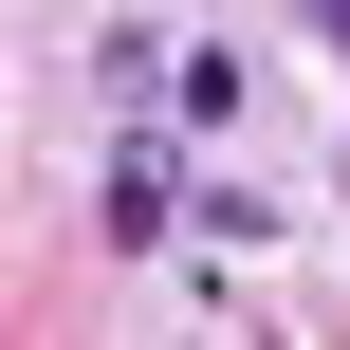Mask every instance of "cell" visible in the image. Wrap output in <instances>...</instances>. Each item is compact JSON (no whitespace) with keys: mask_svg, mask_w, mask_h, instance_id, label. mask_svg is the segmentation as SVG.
Listing matches in <instances>:
<instances>
[{"mask_svg":"<svg viewBox=\"0 0 350 350\" xmlns=\"http://www.w3.org/2000/svg\"><path fill=\"white\" fill-rule=\"evenodd\" d=\"M92 221H111V240H166V221H185V148H166V129H129V148H111V203H92Z\"/></svg>","mask_w":350,"mask_h":350,"instance_id":"cell-1","label":"cell"},{"mask_svg":"<svg viewBox=\"0 0 350 350\" xmlns=\"http://www.w3.org/2000/svg\"><path fill=\"white\" fill-rule=\"evenodd\" d=\"M314 37H332V55H350V0H314Z\"/></svg>","mask_w":350,"mask_h":350,"instance_id":"cell-2","label":"cell"}]
</instances>
